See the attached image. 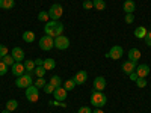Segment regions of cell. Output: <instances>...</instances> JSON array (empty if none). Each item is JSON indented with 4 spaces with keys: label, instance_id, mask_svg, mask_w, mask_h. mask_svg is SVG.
<instances>
[{
    "label": "cell",
    "instance_id": "obj_15",
    "mask_svg": "<svg viewBox=\"0 0 151 113\" xmlns=\"http://www.w3.org/2000/svg\"><path fill=\"white\" fill-rule=\"evenodd\" d=\"M122 9L125 14H133V12L136 11V3L133 2V0H125L124 5H122Z\"/></svg>",
    "mask_w": 151,
    "mask_h": 113
},
{
    "label": "cell",
    "instance_id": "obj_24",
    "mask_svg": "<svg viewBox=\"0 0 151 113\" xmlns=\"http://www.w3.org/2000/svg\"><path fill=\"white\" fill-rule=\"evenodd\" d=\"M48 83H50V84H53L55 87H60V86H62V79L59 77V75H53V77L50 79Z\"/></svg>",
    "mask_w": 151,
    "mask_h": 113
},
{
    "label": "cell",
    "instance_id": "obj_38",
    "mask_svg": "<svg viewBox=\"0 0 151 113\" xmlns=\"http://www.w3.org/2000/svg\"><path fill=\"white\" fill-rule=\"evenodd\" d=\"M144 39H145V44H147L148 47H151V32H148V33L145 35Z\"/></svg>",
    "mask_w": 151,
    "mask_h": 113
},
{
    "label": "cell",
    "instance_id": "obj_9",
    "mask_svg": "<svg viewBox=\"0 0 151 113\" xmlns=\"http://www.w3.org/2000/svg\"><path fill=\"white\" fill-rule=\"evenodd\" d=\"M68 91L65 89L64 86H60V87H56L55 89V92H53V97H55V99L56 101H65V98H67V94Z\"/></svg>",
    "mask_w": 151,
    "mask_h": 113
},
{
    "label": "cell",
    "instance_id": "obj_16",
    "mask_svg": "<svg viewBox=\"0 0 151 113\" xmlns=\"http://www.w3.org/2000/svg\"><path fill=\"white\" fill-rule=\"evenodd\" d=\"M136 74H137V77H147V75L150 74V67L142 64V65H137L136 67Z\"/></svg>",
    "mask_w": 151,
    "mask_h": 113
},
{
    "label": "cell",
    "instance_id": "obj_22",
    "mask_svg": "<svg viewBox=\"0 0 151 113\" xmlns=\"http://www.w3.org/2000/svg\"><path fill=\"white\" fill-rule=\"evenodd\" d=\"M92 3H94V9H97V11H104L106 9L104 0H92Z\"/></svg>",
    "mask_w": 151,
    "mask_h": 113
},
{
    "label": "cell",
    "instance_id": "obj_21",
    "mask_svg": "<svg viewBox=\"0 0 151 113\" xmlns=\"http://www.w3.org/2000/svg\"><path fill=\"white\" fill-rule=\"evenodd\" d=\"M23 41L24 42H33L35 41V33L32 30H26L23 33Z\"/></svg>",
    "mask_w": 151,
    "mask_h": 113
},
{
    "label": "cell",
    "instance_id": "obj_43",
    "mask_svg": "<svg viewBox=\"0 0 151 113\" xmlns=\"http://www.w3.org/2000/svg\"><path fill=\"white\" fill-rule=\"evenodd\" d=\"M0 60H2V57H0Z\"/></svg>",
    "mask_w": 151,
    "mask_h": 113
},
{
    "label": "cell",
    "instance_id": "obj_6",
    "mask_svg": "<svg viewBox=\"0 0 151 113\" xmlns=\"http://www.w3.org/2000/svg\"><path fill=\"white\" fill-rule=\"evenodd\" d=\"M26 99L30 101V103H36L38 99H40V89L35 87L33 84L26 87Z\"/></svg>",
    "mask_w": 151,
    "mask_h": 113
},
{
    "label": "cell",
    "instance_id": "obj_1",
    "mask_svg": "<svg viewBox=\"0 0 151 113\" xmlns=\"http://www.w3.org/2000/svg\"><path fill=\"white\" fill-rule=\"evenodd\" d=\"M44 32L45 35L48 36H52V38H56L59 35H62V32H64V24H62L60 21H47L45 23V26H44Z\"/></svg>",
    "mask_w": 151,
    "mask_h": 113
},
{
    "label": "cell",
    "instance_id": "obj_13",
    "mask_svg": "<svg viewBox=\"0 0 151 113\" xmlns=\"http://www.w3.org/2000/svg\"><path fill=\"white\" fill-rule=\"evenodd\" d=\"M106 87V79L104 77H95L94 80V91H100V92H103V89Z\"/></svg>",
    "mask_w": 151,
    "mask_h": 113
},
{
    "label": "cell",
    "instance_id": "obj_3",
    "mask_svg": "<svg viewBox=\"0 0 151 113\" xmlns=\"http://www.w3.org/2000/svg\"><path fill=\"white\" fill-rule=\"evenodd\" d=\"M47 12H48V17L52 18V20L59 21V18L62 17V14H64V8H62L59 3H55V5L50 6V9Z\"/></svg>",
    "mask_w": 151,
    "mask_h": 113
},
{
    "label": "cell",
    "instance_id": "obj_26",
    "mask_svg": "<svg viewBox=\"0 0 151 113\" xmlns=\"http://www.w3.org/2000/svg\"><path fill=\"white\" fill-rule=\"evenodd\" d=\"M17 107H18L17 99H9V101L6 103V109H8L9 112H14V110H17Z\"/></svg>",
    "mask_w": 151,
    "mask_h": 113
},
{
    "label": "cell",
    "instance_id": "obj_42",
    "mask_svg": "<svg viewBox=\"0 0 151 113\" xmlns=\"http://www.w3.org/2000/svg\"><path fill=\"white\" fill-rule=\"evenodd\" d=\"M2 113H11V112H9V110H8V109H5V110H3V112H2Z\"/></svg>",
    "mask_w": 151,
    "mask_h": 113
},
{
    "label": "cell",
    "instance_id": "obj_23",
    "mask_svg": "<svg viewBox=\"0 0 151 113\" xmlns=\"http://www.w3.org/2000/svg\"><path fill=\"white\" fill-rule=\"evenodd\" d=\"M42 67H44V68H45L47 71H48V69H53V68L56 67V62H55V60H53L52 57H48V59H44V65H42Z\"/></svg>",
    "mask_w": 151,
    "mask_h": 113
},
{
    "label": "cell",
    "instance_id": "obj_28",
    "mask_svg": "<svg viewBox=\"0 0 151 113\" xmlns=\"http://www.w3.org/2000/svg\"><path fill=\"white\" fill-rule=\"evenodd\" d=\"M33 72H35V75H36V77H38V79H40V77H44V75H45V72H47V69H45L44 67H36Z\"/></svg>",
    "mask_w": 151,
    "mask_h": 113
},
{
    "label": "cell",
    "instance_id": "obj_30",
    "mask_svg": "<svg viewBox=\"0 0 151 113\" xmlns=\"http://www.w3.org/2000/svg\"><path fill=\"white\" fill-rule=\"evenodd\" d=\"M38 20H40V21H48V20H50L48 12H45V11L40 12V14H38Z\"/></svg>",
    "mask_w": 151,
    "mask_h": 113
},
{
    "label": "cell",
    "instance_id": "obj_33",
    "mask_svg": "<svg viewBox=\"0 0 151 113\" xmlns=\"http://www.w3.org/2000/svg\"><path fill=\"white\" fill-rule=\"evenodd\" d=\"M8 69H9V67L8 65H5L2 60H0V75H5L6 72H8Z\"/></svg>",
    "mask_w": 151,
    "mask_h": 113
},
{
    "label": "cell",
    "instance_id": "obj_14",
    "mask_svg": "<svg viewBox=\"0 0 151 113\" xmlns=\"http://www.w3.org/2000/svg\"><path fill=\"white\" fill-rule=\"evenodd\" d=\"M11 56L14 57V60H15V62H21L24 57H26V56H24V51H23V50H21L20 47H14V48H12Z\"/></svg>",
    "mask_w": 151,
    "mask_h": 113
},
{
    "label": "cell",
    "instance_id": "obj_5",
    "mask_svg": "<svg viewBox=\"0 0 151 113\" xmlns=\"http://www.w3.org/2000/svg\"><path fill=\"white\" fill-rule=\"evenodd\" d=\"M53 47H55V38L45 35V36H42L40 39V48L44 50V51H50Z\"/></svg>",
    "mask_w": 151,
    "mask_h": 113
},
{
    "label": "cell",
    "instance_id": "obj_27",
    "mask_svg": "<svg viewBox=\"0 0 151 113\" xmlns=\"http://www.w3.org/2000/svg\"><path fill=\"white\" fill-rule=\"evenodd\" d=\"M62 86H64L65 87V89L70 92V91H73L74 89V86H76V82L73 80V79H68V80H65L64 82V84H62Z\"/></svg>",
    "mask_w": 151,
    "mask_h": 113
},
{
    "label": "cell",
    "instance_id": "obj_12",
    "mask_svg": "<svg viewBox=\"0 0 151 113\" xmlns=\"http://www.w3.org/2000/svg\"><path fill=\"white\" fill-rule=\"evenodd\" d=\"M73 80L76 82V84H83V83L88 80V72H86L85 69H82V71H79V72H76V75H74Z\"/></svg>",
    "mask_w": 151,
    "mask_h": 113
},
{
    "label": "cell",
    "instance_id": "obj_19",
    "mask_svg": "<svg viewBox=\"0 0 151 113\" xmlns=\"http://www.w3.org/2000/svg\"><path fill=\"white\" fill-rule=\"evenodd\" d=\"M15 6V0H0V9H12Z\"/></svg>",
    "mask_w": 151,
    "mask_h": 113
},
{
    "label": "cell",
    "instance_id": "obj_32",
    "mask_svg": "<svg viewBox=\"0 0 151 113\" xmlns=\"http://www.w3.org/2000/svg\"><path fill=\"white\" fill-rule=\"evenodd\" d=\"M42 89H44V92L45 94H53L55 92V89H56V87L53 86V84H50V83H47L44 87H42Z\"/></svg>",
    "mask_w": 151,
    "mask_h": 113
},
{
    "label": "cell",
    "instance_id": "obj_36",
    "mask_svg": "<svg viewBox=\"0 0 151 113\" xmlns=\"http://www.w3.org/2000/svg\"><path fill=\"white\" fill-rule=\"evenodd\" d=\"M133 21H134V15H133V14H125V23L132 24Z\"/></svg>",
    "mask_w": 151,
    "mask_h": 113
},
{
    "label": "cell",
    "instance_id": "obj_25",
    "mask_svg": "<svg viewBox=\"0 0 151 113\" xmlns=\"http://www.w3.org/2000/svg\"><path fill=\"white\" fill-rule=\"evenodd\" d=\"M2 62H3L5 65H8L9 68H11L12 65H14V64H15V60H14V57H12L11 54H6L5 57H2Z\"/></svg>",
    "mask_w": 151,
    "mask_h": 113
},
{
    "label": "cell",
    "instance_id": "obj_31",
    "mask_svg": "<svg viewBox=\"0 0 151 113\" xmlns=\"http://www.w3.org/2000/svg\"><path fill=\"white\" fill-rule=\"evenodd\" d=\"M136 86H137V87H145V86H147L145 77H137V79H136Z\"/></svg>",
    "mask_w": 151,
    "mask_h": 113
},
{
    "label": "cell",
    "instance_id": "obj_29",
    "mask_svg": "<svg viewBox=\"0 0 151 113\" xmlns=\"http://www.w3.org/2000/svg\"><path fill=\"white\" fill-rule=\"evenodd\" d=\"M45 84H47V82L44 80V77H40L36 82H33V86H35V87H38V89H40V87H44Z\"/></svg>",
    "mask_w": 151,
    "mask_h": 113
},
{
    "label": "cell",
    "instance_id": "obj_17",
    "mask_svg": "<svg viewBox=\"0 0 151 113\" xmlns=\"http://www.w3.org/2000/svg\"><path fill=\"white\" fill-rule=\"evenodd\" d=\"M139 59H141V50L132 48L130 51H129V60H132V62H137Z\"/></svg>",
    "mask_w": 151,
    "mask_h": 113
},
{
    "label": "cell",
    "instance_id": "obj_8",
    "mask_svg": "<svg viewBox=\"0 0 151 113\" xmlns=\"http://www.w3.org/2000/svg\"><path fill=\"white\" fill-rule=\"evenodd\" d=\"M122 47L121 45H113L112 48H110V51L106 54L107 57H110V59H113V60H118L119 57H122Z\"/></svg>",
    "mask_w": 151,
    "mask_h": 113
},
{
    "label": "cell",
    "instance_id": "obj_34",
    "mask_svg": "<svg viewBox=\"0 0 151 113\" xmlns=\"http://www.w3.org/2000/svg\"><path fill=\"white\" fill-rule=\"evenodd\" d=\"M6 54H9V50L6 45H0V57H5Z\"/></svg>",
    "mask_w": 151,
    "mask_h": 113
},
{
    "label": "cell",
    "instance_id": "obj_40",
    "mask_svg": "<svg viewBox=\"0 0 151 113\" xmlns=\"http://www.w3.org/2000/svg\"><path fill=\"white\" fill-rule=\"evenodd\" d=\"M129 77H130V80L136 82V79H137V74H136V71H133L132 74H129Z\"/></svg>",
    "mask_w": 151,
    "mask_h": 113
},
{
    "label": "cell",
    "instance_id": "obj_39",
    "mask_svg": "<svg viewBox=\"0 0 151 113\" xmlns=\"http://www.w3.org/2000/svg\"><path fill=\"white\" fill-rule=\"evenodd\" d=\"M33 62H35V65H36V67H42V65H44V59H40V57L35 59Z\"/></svg>",
    "mask_w": 151,
    "mask_h": 113
},
{
    "label": "cell",
    "instance_id": "obj_4",
    "mask_svg": "<svg viewBox=\"0 0 151 113\" xmlns=\"http://www.w3.org/2000/svg\"><path fill=\"white\" fill-rule=\"evenodd\" d=\"M32 83H33V80H32V75L29 72H24L23 75L17 77V82H15L17 87H24V89L29 87V86H32Z\"/></svg>",
    "mask_w": 151,
    "mask_h": 113
},
{
    "label": "cell",
    "instance_id": "obj_2",
    "mask_svg": "<svg viewBox=\"0 0 151 113\" xmlns=\"http://www.w3.org/2000/svg\"><path fill=\"white\" fill-rule=\"evenodd\" d=\"M107 103V98L103 92H100V91H94L91 94V104L95 107V109H101L104 104Z\"/></svg>",
    "mask_w": 151,
    "mask_h": 113
},
{
    "label": "cell",
    "instance_id": "obj_20",
    "mask_svg": "<svg viewBox=\"0 0 151 113\" xmlns=\"http://www.w3.org/2000/svg\"><path fill=\"white\" fill-rule=\"evenodd\" d=\"M23 65H24V69H26L29 74H30V72H33V71H35V68H36L35 62H33V60H30V59L24 60V64H23Z\"/></svg>",
    "mask_w": 151,
    "mask_h": 113
},
{
    "label": "cell",
    "instance_id": "obj_41",
    "mask_svg": "<svg viewBox=\"0 0 151 113\" xmlns=\"http://www.w3.org/2000/svg\"><path fill=\"white\" fill-rule=\"evenodd\" d=\"M92 113H104V112H103V110H101V109H95V110H94V112H92Z\"/></svg>",
    "mask_w": 151,
    "mask_h": 113
},
{
    "label": "cell",
    "instance_id": "obj_10",
    "mask_svg": "<svg viewBox=\"0 0 151 113\" xmlns=\"http://www.w3.org/2000/svg\"><path fill=\"white\" fill-rule=\"evenodd\" d=\"M11 72L14 74L15 77H20V75H23L24 72H26V69H24V65L21 64V62H15V64L11 67Z\"/></svg>",
    "mask_w": 151,
    "mask_h": 113
},
{
    "label": "cell",
    "instance_id": "obj_37",
    "mask_svg": "<svg viewBox=\"0 0 151 113\" xmlns=\"http://www.w3.org/2000/svg\"><path fill=\"white\" fill-rule=\"evenodd\" d=\"M77 113H92V110L88 107V106H82L80 109H79V112Z\"/></svg>",
    "mask_w": 151,
    "mask_h": 113
},
{
    "label": "cell",
    "instance_id": "obj_18",
    "mask_svg": "<svg viewBox=\"0 0 151 113\" xmlns=\"http://www.w3.org/2000/svg\"><path fill=\"white\" fill-rule=\"evenodd\" d=\"M147 33H148V30H147V29H145L144 26H139V27H136V30H134V36L137 38V39H144Z\"/></svg>",
    "mask_w": 151,
    "mask_h": 113
},
{
    "label": "cell",
    "instance_id": "obj_35",
    "mask_svg": "<svg viewBox=\"0 0 151 113\" xmlns=\"http://www.w3.org/2000/svg\"><path fill=\"white\" fill-rule=\"evenodd\" d=\"M83 9H94L92 0H85V2H83Z\"/></svg>",
    "mask_w": 151,
    "mask_h": 113
},
{
    "label": "cell",
    "instance_id": "obj_7",
    "mask_svg": "<svg viewBox=\"0 0 151 113\" xmlns=\"http://www.w3.org/2000/svg\"><path fill=\"white\" fill-rule=\"evenodd\" d=\"M55 47L58 50H67L70 47V39L64 35H59V36L55 38Z\"/></svg>",
    "mask_w": 151,
    "mask_h": 113
},
{
    "label": "cell",
    "instance_id": "obj_11",
    "mask_svg": "<svg viewBox=\"0 0 151 113\" xmlns=\"http://www.w3.org/2000/svg\"><path fill=\"white\" fill-rule=\"evenodd\" d=\"M121 69L124 71V74H132L133 71H136V62H132V60H125L124 64L121 65Z\"/></svg>",
    "mask_w": 151,
    "mask_h": 113
}]
</instances>
